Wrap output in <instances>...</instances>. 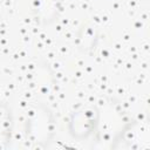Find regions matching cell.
I'll use <instances>...</instances> for the list:
<instances>
[{
	"label": "cell",
	"mask_w": 150,
	"mask_h": 150,
	"mask_svg": "<svg viewBox=\"0 0 150 150\" xmlns=\"http://www.w3.org/2000/svg\"><path fill=\"white\" fill-rule=\"evenodd\" d=\"M8 109L0 104V145L2 142H6L9 137L11 130V115Z\"/></svg>",
	"instance_id": "cell-1"
}]
</instances>
